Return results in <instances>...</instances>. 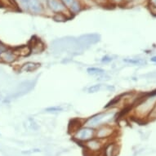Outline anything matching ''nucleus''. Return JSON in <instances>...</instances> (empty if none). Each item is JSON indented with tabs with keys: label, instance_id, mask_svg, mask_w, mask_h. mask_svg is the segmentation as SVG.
Segmentation results:
<instances>
[{
	"label": "nucleus",
	"instance_id": "nucleus-1",
	"mask_svg": "<svg viewBox=\"0 0 156 156\" xmlns=\"http://www.w3.org/2000/svg\"><path fill=\"white\" fill-rule=\"evenodd\" d=\"M111 114H110V113H101V114L94 115V116H92V118L87 119V121L86 122V125L87 127H89V128L97 127V126L101 125L104 121H105L106 119H110L109 116Z\"/></svg>",
	"mask_w": 156,
	"mask_h": 156
},
{
	"label": "nucleus",
	"instance_id": "nucleus-2",
	"mask_svg": "<svg viewBox=\"0 0 156 156\" xmlns=\"http://www.w3.org/2000/svg\"><path fill=\"white\" fill-rule=\"evenodd\" d=\"M94 135V131L92 128L87 127V128H80L76 132V134L74 135V138L79 141H88L92 139Z\"/></svg>",
	"mask_w": 156,
	"mask_h": 156
},
{
	"label": "nucleus",
	"instance_id": "nucleus-3",
	"mask_svg": "<svg viewBox=\"0 0 156 156\" xmlns=\"http://www.w3.org/2000/svg\"><path fill=\"white\" fill-rule=\"evenodd\" d=\"M100 36L97 34H85L77 39L79 47L89 46L91 44H96L99 41Z\"/></svg>",
	"mask_w": 156,
	"mask_h": 156
},
{
	"label": "nucleus",
	"instance_id": "nucleus-4",
	"mask_svg": "<svg viewBox=\"0 0 156 156\" xmlns=\"http://www.w3.org/2000/svg\"><path fill=\"white\" fill-rule=\"evenodd\" d=\"M48 7L55 12H62L65 10L64 3L60 0H48Z\"/></svg>",
	"mask_w": 156,
	"mask_h": 156
},
{
	"label": "nucleus",
	"instance_id": "nucleus-5",
	"mask_svg": "<svg viewBox=\"0 0 156 156\" xmlns=\"http://www.w3.org/2000/svg\"><path fill=\"white\" fill-rule=\"evenodd\" d=\"M17 56L12 51H9L8 49H6L5 51H3L2 53L0 54V59L7 63H11L14 62L16 59Z\"/></svg>",
	"mask_w": 156,
	"mask_h": 156
},
{
	"label": "nucleus",
	"instance_id": "nucleus-6",
	"mask_svg": "<svg viewBox=\"0 0 156 156\" xmlns=\"http://www.w3.org/2000/svg\"><path fill=\"white\" fill-rule=\"evenodd\" d=\"M113 133V129L109 126H103L99 130L97 131V138H106L108 136H110Z\"/></svg>",
	"mask_w": 156,
	"mask_h": 156
},
{
	"label": "nucleus",
	"instance_id": "nucleus-7",
	"mask_svg": "<svg viewBox=\"0 0 156 156\" xmlns=\"http://www.w3.org/2000/svg\"><path fill=\"white\" fill-rule=\"evenodd\" d=\"M28 10L33 13H40L42 12L43 8L38 0H30L29 3Z\"/></svg>",
	"mask_w": 156,
	"mask_h": 156
},
{
	"label": "nucleus",
	"instance_id": "nucleus-8",
	"mask_svg": "<svg viewBox=\"0 0 156 156\" xmlns=\"http://www.w3.org/2000/svg\"><path fill=\"white\" fill-rule=\"evenodd\" d=\"M40 66V64L38 63H34V62H27L24 64L21 68V70L23 72H32L34 71Z\"/></svg>",
	"mask_w": 156,
	"mask_h": 156
},
{
	"label": "nucleus",
	"instance_id": "nucleus-9",
	"mask_svg": "<svg viewBox=\"0 0 156 156\" xmlns=\"http://www.w3.org/2000/svg\"><path fill=\"white\" fill-rule=\"evenodd\" d=\"M87 147L92 151H98L101 147V144L97 140H92L87 143Z\"/></svg>",
	"mask_w": 156,
	"mask_h": 156
},
{
	"label": "nucleus",
	"instance_id": "nucleus-10",
	"mask_svg": "<svg viewBox=\"0 0 156 156\" xmlns=\"http://www.w3.org/2000/svg\"><path fill=\"white\" fill-rule=\"evenodd\" d=\"M87 71L89 74H92V75H98V76H100V75H101V74L105 73L104 69H100V68H95V67L88 68L87 69Z\"/></svg>",
	"mask_w": 156,
	"mask_h": 156
},
{
	"label": "nucleus",
	"instance_id": "nucleus-11",
	"mask_svg": "<svg viewBox=\"0 0 156 156\" xmlns=\"http://www.w3.org/2000/svg\"><path fill=\"white\" fill-rule=\"evenodd\" d=\"M115 146L113 144H110L106 146L105 151V156H115Z\"/></svg>",
	"mask_w": 156,
	"mask_h": 156
},
{
	"label": "nucleus",
	"instance_id": "nucleus-12",
	"mask_svg": "<svg viewBox=\"0 0 156 156\" xmlns=\"http://www.w3.org/2000/svg\"><path fill=\"white\" fill-rule=\"evenodd\" d=\"M123 62L133 65H143L146 64V62L142 59H124Z\"/></svg>",
	"mask_w": 156,
	"mask_h": 156
},
{
	"label": "nucleus",
	"instance_id": "nucleus-13",
	"mask_svg": "<svg viewBox=\"0 0 156 156\" xmlns=\"http://www.w3.org/2000/svg\"><path fill=\"white\" fill-rule=\"evenodd\" d=\"M101 88V84H95L92 85L91 87H88V89H87V92H89V93H95V92H99Z\"/></svg>",
	"mask_w": 156,
	"mask_h": 156
},
{
	"label": "nucleus",
	"instance_id": "nucleus-14",
	"mask_svg": "<svg viewBox=\"0 0 156 156\" xmlns=\"http://www.w3.org/2000/svg\"><path fill=\"white\" fill-rule=\"evenodd\" d=\"M80 8H81V7H80L79 2H78V1H75L74 3V4L70 7L69 9H70L71 12H73L74 13H77L78 12H80Z\"/></svg>",
	"mask_w": 156,
	"mask_h": 156
},
{
	"label": "nucleus",
	"instance_id": "nucleus-15",
	"mask_svg": "<svg viewBox=\"0 0 156 156\" xmlns=\"http://www.w3.org/2000/svg\"><path fill=\"white\" fill-rule=\"evenodd\" d=\"M61 1L64 3L65 6H66V7L70 8V7L74 4V3L76 0H61Z\"/></svg>",
	"mask_w": 156,
	"mask_h": 156
},
{
	"label": "nucleus",
	"instance_id": "nucleus-16",
	"mask_svg": "<svg viewBox=\"0 0 156 156\" xmlns=\"http://www.w3.org/2000/svg\"><path fill=\"white\" fill-rule=\"evenodd\" d=\"M47 111L48 112H57V111H62V108L59 106H56V107H50L47 109Z\"/></svg>",
	"mask_w": 156,
	"mask_h": 156
},
{
	"label": "nucleus",
	"instance_id": "nucleus-17",
	"mask_svg": "<svg viewBox=\"0 0 156 156\" xmlns=\"http://www.w3.org/2000/svg\"><path fill=\"white\" fill-rule=\"evenodd\" d=\"M111 60L112 59L110 57H109V56H105V57H103L102 62H110Z\"/></svg>",
	"mask_w": 156,
	"mask_h": 156
},
{
	"label": "nucleus",
	"instance_id": "nucleus-18",
	"mask_svg": "<svg viewBox=\"0 0 156 156\" xmlns=\"http://www.w3.org/2000/svg\"><path fill=\"white\" fill-rule=\"evenodd\" d=\"M6 49H7V48H6L5 47L3 46V45H0V54L2 53L3 51H5Z\"/></svg>",
	"mask_w": 156,
	"mask_h": 156
},
{
	"label": "nucleus",
	"instance_id": "nucleus-19",
	"mask_svg": "<svg viewBox=\"0 0 156 156\" xmlns=\"http://www.w3.org/2000/svg\"><path fill=\"white\" fill-rule=\"evenodd\" d=\"M151 3L154 8H156V0H151Z\"/></svg>",
	"mask_w": 156,
	"mask_h": 156
},
{
	"label": "nucleus",
	"instance_id": "nucleus-20",
	"mask_svg": "<svg viewBox=\"0 0 156 156\" xmlns=\"http://www.w3.org/2000/svg\"><path fill=\"white\" fill-rule=\"evenodd\" d=\"M151 62H155L156 63V56H154V57H152V58H151Z\"/></svg>",
	"mask_w": 156,
	"mask_h": 156
}]
</instances>
